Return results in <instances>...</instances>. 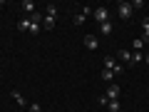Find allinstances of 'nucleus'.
<instances>
[{
  "mask_svg": "<svg viewBox=\"0 0 149 112\" xmlns=\"http://www.w3.org/2000/svg\"><path fill=\"white\" fill-rule=\"evenodd\" d=\"M132 3H124V0H122V3H117V15L119 18H122V20H129V18H132Z\"/></svg>",
  "mask_w": 149,
  "mask_h": 112,
  "instance_id": "f257e3e1",
  "label": "nucleus"
},
{
  "mask_svg": "<svg viewBox=\"0 0 149 112\" xmlns=\"http://www.w3.org/2000/svg\"><path fill=\"white\" fill-rule=\"evenodd\" d=\"M92 18H95V20H97V22L102 25V22H107V20H109V10H107V8H97V10H95V15H92Z\"/></svg>",
  "mask_w": 149,
  "mask_h": 112,
  "instance_id": "f03ea898",
  "label": "nucleus"
},
{
  "mask_svg": "<svg viewBox=\"0 0 149 112\" xmlns=\"http://www.w3.org/2000/svg\"><path fill=\"white\" fill-rule=\"evenodd\" d=\"M119 92H122V87L112 82V85L107 87V92H104V95H107V100H117V97H119Z\"/></svg>",
  "mask_w": 149,
  "mask_h": 112,
  "instance_id": "7ed1b4c3",
  "label": "nucleus"
},
{
  "mask_svg": "<svg viewBox=\"0 0 149 112\" xmlns=\"http://www.w3.org/2000/svg\"><path fill=\"white\" fill-rule=\"evenodd\" d=\"M85 48L87 50H97L100 48V40H97L95 35H85Z\"/></svg>",
  "mask_w": 149,
  "mask_h": 112,
  "instance_id": "20e7f679",
  "label": "nucleus"
},
{
  "mask_svg": "<svg viewBox=\"0 0 149 112\" xmlns=\"http://www.w3.org/2000/svg\"><path fill=\"white\" fill-rule=\"evenodd\" d=\"M117 57L122 60L124 65H132V52H129V50H117Z\"/></svg>",
  "mask_w": 149,
  "mask_h": 112,
  "instance_id": "39448f33",
  "label": "nucleus"
},
{
  "mask_svg": "<svg viewBox=\"0 0 149 112\" xmlns=\"http://www.w3.org/2000/svg\"><path fill=\"white\" fill-rule=\"evenodd\" d=\"M42 30H55V18L42 15Z\"/></svg>",
  "mask_w": 149,
  "mask_h": 112,
  "instance_id": "423d86ee",
  "label": "nucleus"
},
{
  "mask_svg": "<svg viewBox=\"0 0 149 112\" xmlns=\"http://www.w3.org/2000/svg\"><path fill=\"white\" fill-rule=\"evenodd\" d=\"M102 62H104V70H112V72H114L117 62H114V57H112V55H104V60H102Z\"/></svg>",
  "mask_w": 149,
  "mask_h": 112,
  "instance_id": "0eeeda50",
  "label": "nucleus"
},
{
  "mask_svg": "<svg viewBox=\"0 0 149 112\" xmlns=\"http://www.w3.org/2000/svg\"><path fill=\"white\" fill-rule=\"evenodd\" d=\"M20 8L27 13V18H30L32 13H35V5H32V0H22V5H20Z\"/></svg>",
  "mask_w": 149,
  "mask_h": 112,
  "instance_id": "6e6552de",
  "label": "nucleus"
},
{
  "mask_svg": "<svg viewBox=\"0 0 149 112\" xmlns=\"http://www.w3.org/2000/svg\"><path fill=\"white\" fill-rule=\"evenodd\" d=\"M144 45H147V43H144L142 37H134V43H132V48H134V52H144Z\"/></svg>",
  "mask_w": 149,
  "mask_h": 112,
  "instance_id": "1a4fd4ad",
  "label": "nucleus"
},
{
  "mask_svg": "<svg viewBox=\"0 0 149 112\" xmlns=\"http://www.w3.org/2000/svg\"><path fill=\"white\" fill-rule=\"evenodd\" d=\"M17 30L20 32H30V18H22V20L17 22Z\"/></svg>",
  "mask_w": 149,
  "mask_h": 112,
  "instance_id": "9d476101",
  "label": "nucleus"
},
{
  "mask_svg": "<svg viewBox=\"0 0 149 112\" xmlns=\"http://www.w3.org/2000/svg\"><path fill=\"white\" fill-rule=\"evenodd\" d=\"M142 30H144L142 40H144V43H149V18H144V20H142Z\"/></svg>",
  "mask_w": 149,
  "mask_h": 112,
  "instance_id": "9b49d317",
  "label": "nucleus"
},
{
  "mask_svg": "<svg viewBox=\"0 0 149 112\" xmlns=\"http://www.w3.org/2000/svg\"><path fill=\"white\" fill-rule=\"evenodd\" d=\"M100 32H102V35H112V22H109V20L102 22V25H100Z\"/></svg>",
  "mask_w": 149,
  "mask_h": 112,
  "instance_id": "f8f14e48",
  "label": "nucleus"
},
{
  "mask_svg": "<svg viewBox=\"0 0 149 112\" xmlns=\"http://www.w3.org/2000/svg\"><path fill=\"white\" fill-rule=\"evenodd\" d=\"M107 110H109V112H119V110H122V105H119V100H109V105H107Z\"/></svg>",
  "mask_w": 149,
  "mask_h": 112,
  "instance_id": "ddd939ff",
  "label": "nucleus"
},
{
  "mask_svg": "<svg viewBox=\"0 0 149 112\" xmlns=\"http://www.w3.org/2000/svg\"><path fill=\"white\" fill-rule=\"evenodd\" d=\"M102 80L104 82H112V77H114V72H112V70H102V75H100Z\"/></svg>",
  "mask_w": 149,
  "mask_h": 112,
  "instance_id": "4468645a",
  "label": "nucleus"
},
{
  "mask_svg": "<svg viewBox=\"0 0 149 112\" xmlns=\"http://www.w3.org/2000/svg\"><path fill=\"white\" fill-rule=\"evenodd\" d=\"M13 100H15V102H17V105H22V107H25V105H27V102H25V97H22V95H20V92H13Z\"/></svg>",
  "mask_w": 149,
  "mask_h": 112,
  "instance_id": "2eb2a0df",
  "label": "nucleus"
},
{
  "mask_svg": "<svg viewBox=\"0 0 149 112\" xmlns=\"http://www.w3.org/2000/svg\"><path fill=\"white\" fill-rule=\"evenodd\" d=\"M40 30H42V25H40V22H30V32H32V35H37Z\"/></svg>",
  "mask_w": 149,
  "mask_h": 112,
  "instance_id": "dca6fc26",
  "label": "nucleus"
},
{
  "mask_svg": "<svg viewBox=\"0 0 149 112\" xmlns=\"http://www.w3.org/2000/svg\"><path fill=\"white\" fill-rule=\"evenodd\" d=\"M45 15H50V18H57V8H55V5H47V10H45Z\"/></svg>",
  "mask_w": 149,
  "mask_h": 112,
  "instance_id": "f3484780",
  "label": "nucleus"
},
{
  "mask_svg": "<svg viewBox=\"0 0 149 112\" xmlns=\"http://www.w3.org/2000/svg\"><path fill=\"white\" fill-rule=\"evenodd\" d=\"M142 60H144V52H134V55H132V62H134V65L142 62Z\"/></svg>",
  "mask_w": 149,
  "mask_h": 112,
  "instance_id": "a211bd4d",
  "label": "nucleus"
},
{
  "mask_svg": "<svg viewBox=\"0 0 149 112\" xmlns=\"http://www.w3.org/2000/svg\"><path fill=\"white\" fill-rule=\"evenodd\" d=\"M82 15L90 18V15H95V10H92V8H87V5H82Z\"/></svg>",
  "mask_w": 149,
  "mask_h": 112,
  "instance_id": "6ab92c4d",
  "label": "nucleus"
},
{
  "mask_svg": "<svg viewBox=\"0 0 149 112\" xmlns=\"http://www.w3.org/2000/svg\"><path fill=\"white\" fill-rule=\"evenodd\" d=\"M85 20H87V18L82 15V13H80V15H74V25H82V22H85Z\"/></svg>",
  "mask_w": 149,
  "mask_h": 112,
  "instance_id": "aec40b11",
  "label": "nucleus"
},
{
  "mask_svg": "<svg viewBox=\"0 0 149 112\" xmlns=\"http://www.w3.org/2000/svg\"><path fill=\"white\" fill-rule=\"evenodd\" d=\"M139 8H144V0H134L132 3V10H139Z\"/></svg>",
  "mask_w": 149,
  "mask_h": 112,
  "instance_id": "412c9836",
  "label": "nucleus"
},
{
  "mask_svg": "<svg viewBox=\"0 0 149 112\" xmlns=\"http://www.w3.org/2000/svg\"><path fill=\"white\" fill-rule=\"evenodd\" d=\"M27 110H30V112H42V107L37 105V102H32V105H30V107H27Z\"/></svg>",
  "mask_w": 149,
  "mask_h": 112,
  "instance_id": "4be33fe9",
  "label": "nucleus"
},
{
  "mask_svg": "<svg viewBox=\"0 0 149 112\" xmlns=\"http://www.w3.org/2000/svg\"><path fill=\"white\" fill-rule=\"evenodd\" d=\"M144 62H147V65H149V52H144Z\"/></svg>",
  "mask_w": 149,
  "mask_h": 112,
  "instance_id": "5701e85b",
  "label": "nucleus"
}]
</instances>
